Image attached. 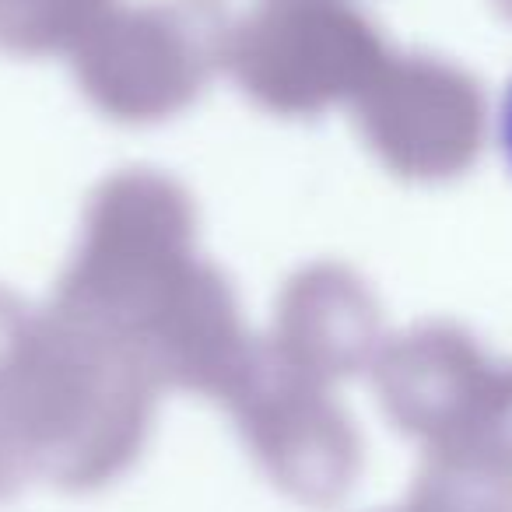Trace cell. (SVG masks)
Masks as SVG:
<instances>
[{
    "mask_svg": "<svg viewBox=\"0 0 512 512\" xmlns=\"http://www.w3.org/2000/svg\"><path fill=\"white\" fill-rule=\"evenodd\" d=\"M502 130H505V151H509V162H512V92L505 99V120H502Z\"/></svg>",
    "mask_w": 512,
    "mask_h": 512,
    "instance_id": "cell-1",
    "label": "cell"
}]
</instances>
